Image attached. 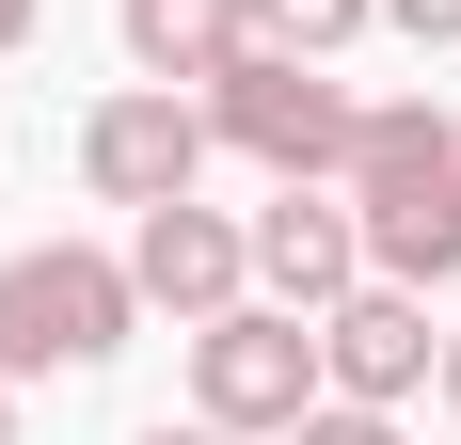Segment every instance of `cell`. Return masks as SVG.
<instances>
[{"mask_svg": "<svg viewBox=\"0 0 461 445\" xmlns=\"http://www.w3.org/2000/svg\"><path fill=\"white\" fill-rule=\"evenodd\" d=\"M334 191H350V222H366L382 286H461V128L429 112V95H366Z\"/></svg>", "mask_w": 461, "mask_h": 445, "instance_id": "obj_1", "label": "cell"}, {"mask_svg": "<svg viewBox=\"0 0 461 445\" xmlns=\"http://www.w3.org/2000/svg\"><path fill=\"white\" fill-rule=\"evenodd\" d=\"M143 334V286L128 255H95V239H32V255H0V382H80Z\"/></svg>", "mask_w": 461, "mask_h": 445, "instance_id": "obj_2", "label": "cell"}, {"mask_svg": "<svg viewBox=\"0 0 461 445\" xmlns=\"http://www.w3.org/2000/svg\"><path fill=\"white\" fill-rule=\"evenodd\" d=\"M319 318L303 303H223V318H191V413L239 445H286L303 413H319Z\"/></svg>", "mask_w": 461, "mask_h": 445, "instance_id": "obj_3", "label": "cell"}, {"mask_svg": "<svg viewBox=\"0 0 461 445\" xmlns=\"http://www.w3.org/2000/svg\"><path fill=\"white\" fill-rule=\"evenodd\" d=\"M207 128L255 159V176H350V128H366V95L303 64V48H239L223 80H207Z\"/></svg>", "mask_w": 461, "mask_h": 445, "instance_id": "obj_4", "label": "cell"}, {"mask_svg": "<svg viewBox=\"0 0 461 445\" xmlns=\"http://www.w3.org/2000/svg\"><path fill=\"white\" fill-rule=\"evenodd\" d=\"M207 95H176V80H128V95H95L80 112V191L95 207H176V191H207Z\"/></svg>", "mask_w": 461, "mask_h": 445, "instance_id": "obj_5", "label": "cell"}, {"mask_svg": "<svg viewBox=\"0 0 461 445\" xmlns=\"http://www.w3.org/2000/svg\"><path fill=\"white\" fill-rule=\"evenodd\" d=\"M128 286H143V318H223V303H255V222L239 207H207V191H176V207H143L128 222Z\"/></svg>", "mask_w": 461, "mask_h": 445, "instance_id": "obj_6", "label": "cell"}, {"mask_svg": "<svg viewBox=\"0 0 461 445\" xmlns=\"http://www.w3.org/2000/svg\"><path fill=\"white\" fill-rule=\"evenodd\" d=\"M429 366H446L429 286H382V270H366V286H334V303H319V382H334V398H382V413H398Z\"/></svg>", "mask_w": 461, "mask_h": 445, "instance_id": "obj_7", "label": "cell"}, {"mask_svg": "<svg viewBox=\"0 0 461 445\" xmlns=\"http://www.w3.org/2000/svg\"><path fill=\"white\" fill-rule=\"evenodd\" d=\"M334 286H366L350 191H334V176H271V207H255V303H303V318H319Z\"/></svg>", "mask_w": 461, "mask_h": 445, "instance_id": "obj_8", "label": "cell"}, {"mask_svg": "<svg viewBox=\"0 0 461 445\" xmlns=\"http://www.w3.org/2000/svg\"><path fill=\"white\" fill-rule=\"evenodd\" d=\"M112 32H128V64L143 80H223L239 48H255V0H112Z\"/></svg>", "mask_w": 461, "mask_h": 445, "instance_id": "obj_9", "label": "cell"}, {"mask_svg": "<svg viewBox=\"0 0 461 445\" xmlns=\"http://www.w3.org/2000/svg\"><path fill=\"white\" fill-rule=\"evenodd\" d=\"M382 32V0H255V48H303V64H350Z\"/></svg>", "mask_w": 461, "mask_h": 445, "instance_id": "obj_10", "label": "cell"}, {"mask_svg": "<svg viewBox=\"0 0 461 445\" xmlns=\"http://www.w3.org/2000/svg\"><path fill=\"white\" fill-rule=\"evenodd\" d=\"M286 445H398V413H382V398H319Z\"/></svg>", "mask_w": 461, "mask_h": 445, "instance_id": "obj_11", "label": "cell"}, {"mask_svg": "<svg viewBox=\"0 0 461 445\" xmlns=\"http://www.w3.org/2000/svg\"><path fill=\"white\" fill-rule=\"evenodd\" d=\"M382 32H414V48H461V0H382Z\"/></svg>", "mask_w": 461, "mask_h": 445, "instance_id": "obj_12", "label": "cell"}, {"mask_svg": "<svg viewBox=\"0 0 461 445\" xmlns=\"http://www.w3.org/2000/svg\"><path fill=\"white\" fill-rule=\"evenodd\" d=\"M48 32V0H0V64H16V48H32Z\"/></svg>", "mask_w": 461, "mask_h": 445, "instance_id": "obj_13", "label": "cell"}, {"mask_svg": "<svg viewBox=\"0 0 461 445\" xmlns=\"http://www.w3.org/2000/svg\"><path fill=\"white\" fill-rule=\"evenodd\" d=\"M143 445H239V430H207V413H159V430H143Z\"/></svg>", "mask_w": 461, "mask_h": 445, "instance_id": "obj_14", "label": "cell"}, {"mask_svg": "<svg viewBox=\"0 0 461 445\" xmlns=\"http://www.w3.org/2000/svg\"><path fill=\"white\" fill-rule=\"evenodd\" d=\"M429 398H446V413H461V334H446V366H429Z\"/></svg>", "mask_w": 461, "mask_h": 445, "instance_id": "obj_15", "label": "cell"}, {"mask_svg": "<svg viewBox=\"0 0 461 445\" xmlns=\"http://www.w3.org/2000/svg\"><path fill=\"white\" fill-rule=\"evenodd\" d=\"M0 445H16V382H0Z\"/></svg>", "mask_w": 461, "mask_h": 445, "instance_id": "obj_16", "label": "cell"}]
</instances>
